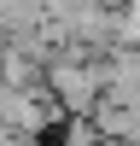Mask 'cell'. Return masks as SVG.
Returning <instances> with one entry per match:
<instances>
[{"instance_id":"1","label":"cell","mask_w":140,"mask_h":146,"mask_svg":"<svg viewBox=\"0 0 140 146\" xmlns=\"http://www.w3.org/2000/svg\"><path fill=\"white\" fill-rule=\"evenodd\" d=\"M47 82H53V94H58V105L64 111H93L99 105V88H105V70H82V64H70V58H58L53 70H47Z\"/></svg>"}]
</instances>
